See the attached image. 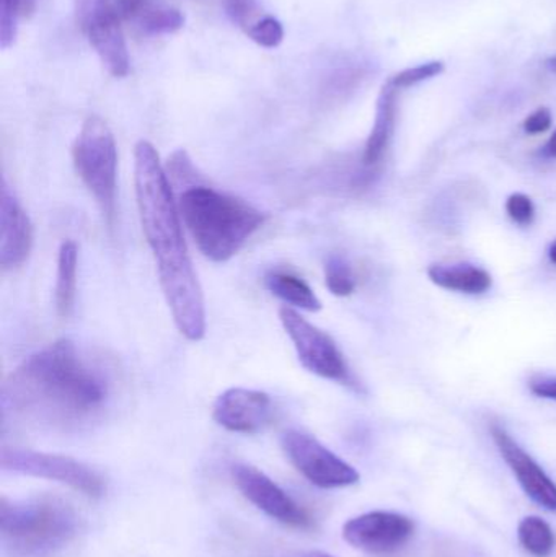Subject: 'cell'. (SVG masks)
<instances>
[{"label": "cell", "mask_w": 556, "mask_h": 557, "mask_svg": "<svg viewBox=\"0 0 556 557\" xmlns=\"http://www.w3.org/2000/svg\"><path fill=\"white\" fill-rule=\"evenodd\" d=\"M443 72L444 62L431 61L427 62V64L405 69V71L392 75L391 81L392 84L397 85L400 90H405V88L415 87V85L421 84V82L437 77V75L443 74Z\"/></svg>", "instance_id": "23"}, {"label": "cell", "mask_w": 556, "mask_h": 557, "mask_svg": "<svg viewBox=\"0 0 556 557\" xmlns=\"http://www.w3.org/2000/svg\"><path fill=\"white\" fill-rule=\"evenodd\" d=\"M325 284L330 294L335 297H349L356 290V276L351 264L339 255L329 257L325 261Z\"/></svg>", "instance_id": "21"}, {"label": "cell", "mask_w": 556, "mask_h": 557, "mask_svg": "<svg viewBox=\"0 0 556 557\" xmlns=\"http://www.w3.org/2000/svg\"><path fill=\"white\" fill-rule=\"evenodd\" d=\"M72 163L100 209L110 231L116 222L118 147L110 126L100 116H88L72 146Z\"/></svg>", "instance_id": "5"}, {"label": "cell", "mask_w": 556, "mask_h": 557, "mask_svg": "<svg viewBox=\"0 0 556 557\" xmlns=\"http://www.w3.org/2000/svg\"><path fill=\"white\" fill-rule=\"evenodd\" d=\"M104 3L120 16L121 22L137 25L144 13L152 7L153 0H104Z\"/></svg>", "instance_id": "26"}, {"label": "cell", "mask_w": 556, "mask_h": 557, "mask_svg": "<svg viewBox=\"0 0 556 557\" xmlns=\"http://www.w3.org/2000/svg\"><path fill=\"white\" fill-rule=\"evenodd\" d=\"M77 13L82 29L103 67L113 77H126L129 74L131 61L120 16L104 3V0H95L90 5L77 10Z\"/></svg>", "instance_id": "10"}, {"label": "cell", "mask_w": 556, "mask_h": 557, "mask_svg": "<svg viewBox=\"0 0 556 557\" xmlns=\"http://www.w3.org/2000/svg\"><path fill=\"white\" fill-rule=\"evenodd\" d=\"M547 67L556 74V55H554V58L547 59Z\"/></svg>", "instance_id": "32"}, {"label": "cell", "mask_w": 556, "mask_h": 557, "mask_svg": "<svg viewBox=\"0 0 556 557\" xmlns=\"http://www.w3.org/2000/svg\"><path fill=\"white\" fill-rule=\"evenodd\" d=\"M273 399L268 393L248 388H228L212 406V419L221 428L237 434H257L273 419Z\"/></svg>", "instance_id": "12"}, {"label": "cell", "mask_w": 556, "mask_h": 557, "mask_svg": "<svg viewBox=\"0 0 556 557\" xmlns=\"http://www.w3.org/2000/svg\"><path fill=\"white\" fill-rule=\"evenodd\" d=\"M78 517L54 497L0 500V536L12 557H49L75 539Z\"/></svg>", "instance_id": "4"}, {"label": "cell", "mask_w": 556, "mask_h": 557, "mask_svg": "<svg viewBox=\"0 0 556 557\" xmlns=\"http://www.w3.org/2000/svg\"><path fill=\"white\" fill-rule=\"evenodd\" d=\"M519 543L534 557H548L554 553L556 536L552 527L541 517H526L518 529Z\"/></svg>", "instance_id": "19"}, {"label": "cell", "mask_w": 556, "mask_h": 557, "mask_svg": "<svg viewBox=\"0 0 556 557\" xmlns=\"http://www.w3.org/2000/svg\"><path fill=\"white\" fill-rule=\"evenodd\" d=\"M225 9L232 22L244 29L248 38H251L270 16V13L261 10L257 0H225Z\"/></svg>", "instance_id": "22"}, {"label": "cell", "mask_w": 556, "mask_h": 557, "mask_svg": "<svg viewBox=\"0 0 556 557\" xmlns=\"http://www.w3.org/2000/svg\"><path fill=\"white\" fill-rule=\"evenodd\" d=\"M232 480L242 496L271 519L294 529H309L312 525L309 513L258 468L244 463L234 465Z\"/></svg>", "instance_id": "9"}, {"label": "cell", "mask_w": 556, "mask_h": 557, "mask_svg": "<svg viewBox=\"0 0 556 557\" xmlns=\"http://www.w3.org/2000/svg\"><path fill=\"white\" fill-rule=\"evenodd\" d=\"M410 517L394 512H369L348 520L343 527V539L353 548L372 555H388L404 548L415 535Z\"/></svg>", "instance_id": "11"}, {"label": "cell", "mask_w": 556, "mask_h": 557, "mask_svg": "<svg viewBox=\"0 0 556 557\" xmlns=\"http://www.w3.org/2000/svg\"><path fill=\"white\" fill-rule=\"evenodd\" d=\"M548 258H551L552 263L556 264V242L551 247V251H548Z\"/></svg>", "instance_id": "31"}, {"label": "cell", "mask_w": 556, "mask_h": 557, "mask_svg": "<svg viewBox=\"0 0 556 557\" xmlns=\"http://www.w3.org/2000/svg\"><path fill=\"white\" fill-rule=\"evenodd\" d=\"M77 273L78 245L74 240H64L59 247L54 288L55 311L61 318H67L74 310Z\"/></svg>", "instance_id": "18"}, {"label": "cell", "mask_w": 556, "mask_h": 557, "mask_svg": "<svg viewBox=\"0 0 556 557\" xmlns=\"http://www.w3.org/2000/svg\"><path fill=\"white\" fill-rule=\"evenodd\" d=\"M531 392L539 398L554 399L556 401V376H542V379L532 380Z\"/></svg>", "instance_id": "28"}, {"label": "cell", "mask_w": 556, "mask_h": 557, "mask_svg": "<svg viewBox=\"0 0 556 557\" xmlns=\"http://www.w3.org/2000/svg\"><path fill=\"white\" fill-rule=\"evenodd\" d=\"M166 175H169L170 182L178 183V185L188 186L198 185V173H196L195 165H193L191 159H189L186 150H176L172 153L169 159V163L165 166Z\"/></svg>", "instance_id": "24"}, {"label": "cell", "mask_w": 556, "mask_h": 557, "mask_svg": "<svg viewBox=\"0 0 556 557\" xmlns=\"http://www.w3.org/2000/svg\"><path fill=\"white\" fill-rule=\"evenodd\" d=\"M287 557H335V556L329 555V553H323V552H307V553H297V555L287 556Z\"/></svg>", "instance_id": "30"}, {"label": "cell", "mask_w": 556, "mask_h": 557, "mask_svg": "<svg viewBox=\"0 0 556 557\" xmlns=\"http://www.w3.org/2000/svg\"><path fill=\"white\" fill-rule=\"evenodd\" d=\"M0 199V264L5 271L15 270L32 253L33 224L5 178Z\"/></svg>", "instance_id": "14"}, {"label": "cell", "mask_w": 556, "mask_h": 557, "mask_svg": "<svg viewBox=\"0 0 556 557\" xmlns=\"http://www.w3.org/2000/svg\"><path fill=\"white\" fill-rule=\"evenodd\" d=\"M0 465L3 471L55 481L90 499H98L104 493V480L97 470L64 455L5 447L0 454Z\"/></svg>", "instance_id": "7"}, {"label": "cell", "mask_w": 556, "mask_h": 557, "mask_svg": "<svg viewBox=\"0 0 556 557\" xmlns=\"http://www.w3.org/2000/svg\"><path fill=\"white\" fill-rule=\"evenodd\" d=\"M544 156L548 157V159H556V129L552 134L551 139H548V143L545 144Z\"/></svg>", "instance_id": "29"}, {"label": "cell", "mask_w": 556, "mask_h": 557, "mask_svg": "<svg viewBox=\"0 0 556 557\" xmlns=\"http://www.w3.org/2000/svg\"><path fill=\"white\" fill-rule=\"evenodd\" d=\"M554 123V116L548 108L542 107L535 110L534 113L529 114L524 120V131L531 136H539V134L547 133Z\"/></svg>", "instance_id": "27"}, {"label": "cell", "mask_w": 556, "mask_h": 557, "mask_svg": "<svg viewBox=\"0 0 556 557\" xmlns=\"http://www.w3.org/2000/svg\"><path fill=\"white\" fill-rule=\"evenodd\" d=\"M183 23H185V16L180 10L153 2L152 7L144 13L143 18L137 22V26L149 35H170L178 32Z\"/></svg>", "instance_id": "20"}, {"label": "cell", "mask_w": 556, "mask_h": 557, "mask_svg": "<svg viewBox=\"0 0 556 557\" xmlns=\"http://www.w3.org/2000/svg\"><path fill=\"white\" fill-rule=\"evenodd\" d=\"M404 90L392 84L391 78L385 82L378 98V110H375L374 126L366 140L362 163L368 169H374L384 160L392 139H394L395 127L398 120V101Z\"/></svg>", "instance_id": "15"}, {"label": "cell", "mask_w": 556, "mask_h": 557, "mask_svg": "<svg viewBox=\"0 0 556 557\" xmlns=\"http://www.w3.org/2000/svg\"><path fill=\"white\" fill-rule=\"evenodd\" d=\"M428 276L437 287L459 294L480 295L492 288L493 277L483 268L473 264H433Z\"/></svg>", "instance_id": "16"}, {"label": "cell", "mask_w": 556, "mask_h": 557, "mask_svg": "<svg viewBox=\"0 0 556 557\" xmlns=\"http://www.w3.org/2000/svg\"><path fill=\"white\" fill-rule=\"evenodd\" d=\"M178 209L196 247L212 263L231 261L267 221L250 202L199 183L180 193Z\"/></svg>", "instance_id": "3"}, {"label": "cell", "mask_w": 556, "mask_h": 557, "mask_svg": "<svg viewBox=\"0 0 556 557\" xmlns=\"http://www.w3.org/2000/svg\"><path fill=\"white\" fill-rule=\"evenodd\" d=\"M134 186L140 225L173 321L186 339L198 343L206 336L205 295L183 235L172 182L149 140L134 147Z\"/></svg>", "instance_id": "1"}, {"label": "cell", "mask_w": 556, "mask_h": 557, "mask_svg": "<svg viewBox=\"0 0 556 557\" xmlns=\"http://www.w3.org/2000/svg\"><path fill=\"white\" fill-rule=\"evenodd\" d=\"M280 321L289 339L293 341L297 359L304 369L320 379L361 392V383L353 375L338 344L325 331L307 321L294 308H280Z\"/></svg>", "instance_id": "6"}, {"label": "cell", "mask_w": 556, "mask_h": 557, "mask_svg": "<svg viewBox=\"0 0 556 557\" xmlns=\"http://www.w3.org/2000/svg\"><path fill=\"white\" fill-rule=\"evenodd\" d=\"M284 454L293 467L313 486L338 490L358 483L359 473L316 437L300 431L284 432L281 437Z\"/></svg>", "instance_id": "8"}, {"label": "cell", "mask_w": 556, "mask_h": 557, "mask_svg": "<svg viewBox=\"0 0 556 557\" xmlns=\"http://www.w3.org/2000/svg\"><path fill=\"white\" fill-rule=\"evenodd\" d=\"M264 287L286 304V307L317 313L322 310V301L313 288L291 271L273 270L264 276Z\"/></svg>", "instance_id": "17"}, {"label": "cell", "mask_w": 556, "mask_h": 557, "mask_svg": "<svg viewBox=\"0 0 556 557\" xmlns=\"http://www.w3.org/2000/svg\"><path fill=\"white\" fill-rule=\"evenodd\" d=\"M111 382L101 363L71 339L29 354L3 383V408L54 424L84 421L110 399Z\"/></svg>", "instance_id": "2"}, {"label": "cell", "mask_w": 556, "mask_h": 557, "mask_svg": "<svg viewBox=\"0 0 556 557\" xmlns=\"http://www.w3.org/2000/svg\"><path fill=\"white\" fill-rule=\"evenodd\" d=\"M506 212H508L509 219L521 227H529L535 219L534 202L522 193L509 196L506 201Z\"/></svg>", "instance_id": "25"}, {"label": "cell", "mask_w": 556, "mask_h": 557, "mask_svg": "<svg viewBox=\"0 0 556 557\" xmlns=\"http://www.w3.org/2000/svg\"><path fill=\"white\" fill-rule=\"evenodd\" d=\"M492 437L526 494L539 506L556 512V484L541 465L502 425H492Z\"/></svg>", "instance_id": "13"}]
</instances>
